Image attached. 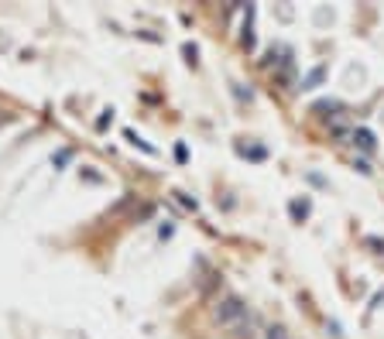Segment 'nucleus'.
<instances>
[{
	"label": "nucleus",
	"mask_w": 384,
	"mask_h": 339,
	"mask_svg": "<svg viewBox=\"0 0 384 339\" xmlns=\"http://www.w3.org/2000/svg\"><path fill=\"white\" fill-rule=\"evenodd\" d=\"M216 319H220L227 329H244V326H251V312H247V305H244L240 298H227V302L216 309Z\"/></svg>",
	"instance_id": "nucleus-1"
},
{
	"label": "nucleus",
	"mask_w": 384,
	"mask_h": 339,
	"mask_svg": "<svg viewBox=\"0 0 384 339\" xmlns=\"http://www.w3.org/2000/svg\"><path fill=\"white\" fill-rule=\"evenodd\" d=\"M354 141H361V148H367V151L374 148V137H371V130H357V134H354Z\"/></svg>",
	"instance_id": "nucleus-2"
}]
</instances>
